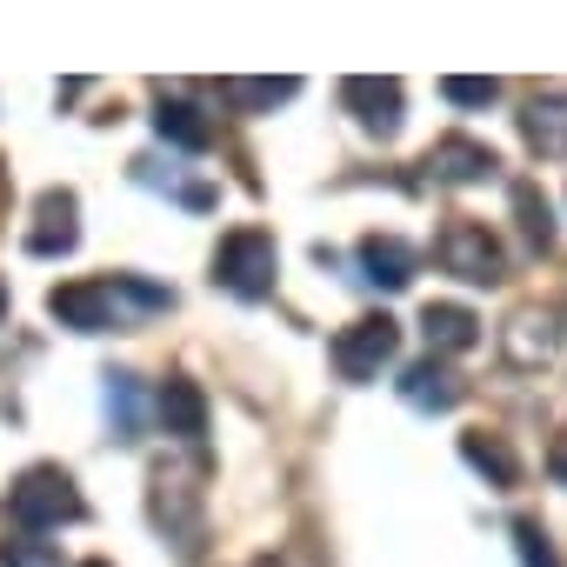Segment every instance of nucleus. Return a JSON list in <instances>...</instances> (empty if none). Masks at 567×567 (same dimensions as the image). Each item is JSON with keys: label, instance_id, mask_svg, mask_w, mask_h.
I'll return each mask as SVG.
<instances>
[{"label": "nucleus", "instance_id": "f257e3e1", "mask_svg": "<svg viewBox=\"0 0 567 567\" xmlns=\"http://www.w3.org/2000/svg\"><path fill=\"white\" fill-rule=\"evenodd\" d=\"M127 308L134 315H161V308H174V295L154 288V280H134V274H121V280H74V288L48 295V315L61 328H81V334L127 328Z\"/></svg>", "mask_w": 567, "mask_h": 567}, {"label": "nucleus", "instance_id": "f03ea898", "mask_svg": "<svg viewBox=\"0 0 567 567\" xmlns=\"http://www.w3.org/2000/svg\"><path fill=\"white\" fill-rule=\"evenodd\" d=\"M274 267H280V254H274V234H260V227H234L214 254V280L240 301L274 295Z\"/></svg>", "mask_w": 567, "mask_h": 567}, {"label": "nucleus", "instance_id": "7ed1b4c3", "mask_svg": "<svg viewBox=\"0 0 567 567\" xmlns=\"http://www.w3.org/2000/svg\"><path fill=\"white\" fill-rule=\"evenodd\" d=\"M8 514L21 527H61V520H81V494L61 467H28L14 487H8Z\"/></svg>", "mask_w": 567, "mask_h": 567}, {"label": "nucleus", "instance_id": "20e7f679", "mask_svg": "<svg viewBox=\"0 0 567 567\" xmlns=\"http://www.w3.org/2000/svg\"><path fill=\"white\" fill-rule=\"evenodd\" d=\"M441 267L447 274H461V280H474V288H494V280L507 274V260H501V240L481 227V220H454L447 234H441Z\"/></svg>", "mask_w": 567, "mask_h": 567}, {"label": "nucleus", "instance_id": "39448f33", "mask_svg": "<svg viewBox=\"0 0 567 567\" xmlns=\"http://www.w3.org/2000/svg\"><path fill=\"white\" fill-rule=\"evenodd\" d=\"M394 348H401V328H394L388 315H368V321H354V328L334 341V374H341V381H374V374L394 361Z\"/></svg>", "mask_w": 567, "mask_h": 567}, {"label": "nucleus", "instance_id": "423d86ee", "mask_svg": "<svg viewBox=\"0 0 567 567\" xmlns=\"http://www.w3.org/2000/svg\"><path fill=\"white\" fill-rule=\"evenodd\" d=\"M74 214H81V200L74 194H41V207H34V234H28V254H41V260H54V254H74L81 247V227H74Z\"/></svg>", "mask_w": 567, "mask_h": 567}, {"label": "nucleus", "instance_id": "0eeeda50", "mask_svg": "<svg viewBox=\"0 0 567 567\" xmlns=\"http://www.w3.org/2000/svg\"><path fill=\"white\" fill-rule=\"evenodd\" d=\"M341 107L368 134H394L401 127V81H341Z\"/></svg>", "mask_w": 567, "mask_h": 567}, {"label": "nucleus", "instance_id": "6e6552de", "mask_svg": "<svg viewBox=\"0 0 567 567\" xmlns=\"http://www.w3.org/2000/svg\"><path fill=\"white\" fill-rule=\"evenodd\" d=\"M520 134H527V147H534L540 161H567V87L534 94L527 114H520Z\"/></svg>", "mask_w": 567, "mask_h": 567}, {"label": "nucleus", "instance_id": "1a4fd4ad", "mask_svg": "<svg viewBox=\"0 0 567 567\" xmlns=\"http://www.w3.org/2000/svg\"><path fill=\"white\" fill-rule=\"evenodd\" d=\"M494 147H481V141H441L434 154H427V174L434 181H447V187H474V181H494Z\"/></svg>", "mask_w": 567, "mask_h": 567}, {"label": "nucleus", "instance_id": "9d476101", "mask_svg": "<svg viewBox=\"0 0 567 567\" xmlns=\"http://www.w3.org/2000/svg\"><path fill=\"white\" fill-rule=\"evenodd\" d=\"M361 280H368V288H408V280H414V247H401L394 234H368L361 240Z\"/></svg>", "mask_w": 567, "mask_h": 567}, {"label": "nucleus", "instance_id": "9b49d317", "mask_svg": "<svg viewBox=\"0 0 567 567\" xmlns=\"http://www.w3.org/2000/svg\"><path fill=\"white\" fill-rule=\"evenodd\" d=\"M401 401L421 408V414H447V408L461 401V381H454L441 361H414V368L401 374Z\"/></svg>", "mask_w": 567, "mask_h": 567}, {"label": "nucleus", "instance_id": "f8f14e48", "mask_svg": "<svg viewBox=\"0 0 567 567\" xmlns=\"http://www.w3.org/2000/svg\"><path fill=\"white\" fill-rule=\"evenodd\" d=\"M154 408H161L167 434H181V441H200V434H207V401H200L194 381H167V388L154 394Z\"/></svg>", "mask_w": 567, "mask_h": 567}, {"label": "nucleus", "instance_id": "ddd939ff", "mask_svg": "<svg viewBox=\"0 0 567 567\" xmlns=\"http://www.w3.org/2000/svg\"><path fill=\"white\" fill-rule=\"evenodd\" d=\"M421 328H427V348H441V354H467V348L481 341V321H474L467 308H454V301H434V308L421 315Z\"/></svg>", "mask_w": 567, "mask_h": 567}, {"label": "nucleus", "instance_id": "4468645a", "mask_svg": "<svg viewBox=\"0 0 567 567\" xmlns=\"http://www.w3.org/2000/svg\"><path fill=\"white\" fill-rule=\"evenodd\" d=\"M461 454H467V467H481L494 487H514V481H520V461H514V447H507L501 434H467Z\"/></svg>", "mask_w": 567, "mask_h": 567}, {"label": "nucleus", "instance_id": "2eb2a0df", "mask_svg": "<svg viewBox=\"0 0 567 567\" xmlns=\"http://www.w3.org/2000/svg\"><path fill=\"white\" fill-rule=\"evenodd\" d=\"M154 127H161V141H174V147H187V154H200V147L214 141V127H207L187 101H161V107H154Z\"/></svg>", "mask_w": 567, "mask_h": 567}, {"label": "nucleus", "instance_id": "dca6fc26", "mask_svg": "<svg viewBox=\"0 0 567 567\" xmlns=\"http://www.w3.org/2000/svg\"><path fill=\"white\" fill-rule=\"evenodd\" d=\"M301 81H220V101L227 107H280V101H295Z\"/></svg>", "mask_w": 567, "mask_h": 567}, {"label": "nucleus", "instance_id": "f3484780", "mask_svg": "<svg viewBox=\"0 0 567 567\" xmlns=\"http://www.w3.org/2000/svg\"><path fill=\"white\" fill-rule=\"evenodd\" d=\"M107 414H114L121 441L141 434V381H134V374H107Z\"/></svg>", "mask_w": 567, "mask_h": 567}, {"label": "nucleus", "instance_id": "a211bd4d", "mask_svg": "<svg viewBox=\"0 0 567 567\" xmlns=\"http://www.w3.org/2000/svg\"><path fill=\"white\" fill-rule=\"evenodd\" d=\"M514 214H520V227H527V247H547L554 240V214H547V194L540 187H514Z\"/></svg>", "mask_w": 567, "mask_h": 567}, {"label": "nucleus", "instance_id": "6ab92c4d", "mask_svg": "<svg viewBox=\"0 0 567 567\" xmlns=\"http://www.w3.org/2000/svg\"><path fill=\"white\" fill-rule=\"evenodd\" d=\"M0 567H61V554H54V540H0Z\"/></svg>", "mask_w": 567, "mask_h": 567}, {"label": "nucleus", "instance_id": "aec40b11", "mask_svg": "<svg viewBox=\"0 0 567 567\" xmlns=\"http://www.w3.org/2000/svg\"><path fill=\"white\" fill-rule=\"evenodd\" d=\"M441 94H447L454 107H494V101H501V87H494V81H461V74H447V81H441Z\"/></svg>", "mask_w": 567, "mask_h": 567}, {"label": "nucleus", "instance_id": "412c9836", "mask_svg": "<svg viewBox=\"0 0 567 567\" xmlns=\"http://www.w3.org/2000/svg\"><path fill=\"white\" fill-rule=\"evenodd\" d=\"M514 547H520V567H560L554 547H547V534L534 520H514Z\"/></svg>", "mask_w": 567, "mask_h": 567}, {"label": "nucleus", "instance_id": "4be33fe9", "mask_svg": "<svg viewBox=\"0 0 567 567\" xmlns=\"http://www.w3.org/2000/svg\"><path fill=\"white\" fill-rule=\"evenodd\" d=\"M554 474H560V481H567V441H560V447H554Z\"/></svg>", "mask_w": 567, "mask_h": 567}, {"label": "nucleus", "instance_id": "5701e85b", "mask_svg": "<svg viewBox=\"0 0 567 567\" xmlns=\"http://www.w3.org/2000/svg\"><path fill=\"white\" fill-rule=\"evenodd\" d=\"M0 315H8V288H0Z\"/></svg>", "mask_w": 567, "mask_h": 567}, {"label": "nucleus", "instance_id": "b1692460", "mask_svg": "<svg viewBox=\"0 0 567 567\" xmlns=\"http://www.w3.org/2000/svg\"><path fill=\"white\" fill-rule=\"evenodd\" d=\"M87 567H101V560H87Z\"/></svg>", "mask_w": 567, "mask_h": 567}]
</instances>
